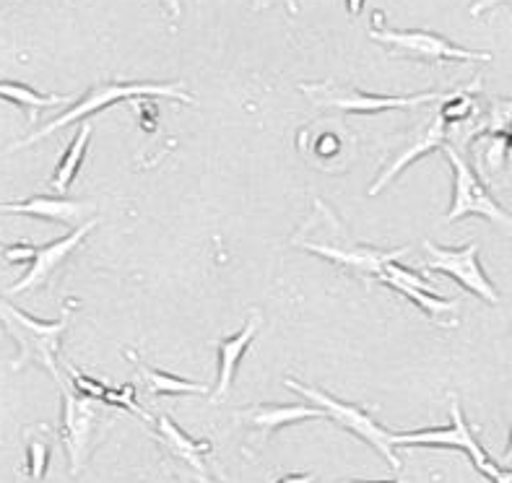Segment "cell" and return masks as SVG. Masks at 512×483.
<instances>
[{"mask_svg": "<svg viewBox=\"0 0 512 483\" xmlns=\"http://www.w3.org/2000/svg\"><path fill=\"white\" fill-rule=\"evenodd\" d=\"M289 245L312 252V255H318V258L338 265L341 271L351 273V276L364 281V284H370V278H380V273L390 263H398V258L411 252V247L377 250V247L370 245H359L346 232V226L338 221L336 213L325 206L320 198H315V211L302 224V229L294 232V237L289 239Z\"/></svg>", "mask_w": 512, "mask_h": 483, "instance_id": "6da1fadb", "label": "cell"}, {"mask_svg": "<svg viewBox=\"0 0 512 483\" xmlns=\"http://www.w3.org/2000/svg\"><path fill=\"white\" fill-rule=\"evenodd\" d=\"M138 97H141V99L143 97H167V99H175V102L195 104V99L190 97L188 91H185V84H149V81H104V84L91 86V89L86 91L84 97L78 99L76 104H71V107H68L65 112H60L55 120H50L47 125H42L37 133H32V136L24 138V141L13 143L11 151H21V149H26V146H32V143L45 141V138H50L55 130L68 128V125L78 123V120H84V123H86V117H91L94 112L107 110V107H112V104H117V102H133V99H138Z\"/></svg>", "mask_w": 512, "mask_h": 483, "instance_id": "7a4b0ae2", "label": "cell"}, {"mask_svg": "<svg viewBox=\"0 0 512 483\" xmlns=\"http://www.w3.org/2000/svg\"><path fill=\"white\" fill-rule=\"evenodd\" d=\"M0 317H3V328L8 330V335L19 343V356L11 364L13 372H21L32 361H37L52 374V380L63 382L65 374L58 364V351L63 333L68 330V317L63 315L55 322L37 320L8 299H3V304H0Z\"/></svg>", "mask_w": 512, "mask_h": 483, "instance_id": "3957f363", "label": "cell"}, {"mask_svg": "<svg viewBox=\"0 0 512 483\" xmlns=\"http://www.w3.org/2000/svg\"><path fill=\"white\" fill-rule=\"evenodd\" d=\"M284 385L289 387V390H294V393L302 395V398H307V403L320 408V411L325 413V419L338 424L341 429H346V432H351L354 437H359L364 445H370L375 452H380V455L388 460L393 471H401V458H398L396 452V432L385 429L370 411H364V408L354 406V403H346V400L333 398L331 393L318 390V387L302 385V382L294 380V377H284Z\"/></svg>", "mask_w": 512, "mask_h": 483, "instance_id": "277c9868", "label": "cell"}, {"mask_svg": "<svg viewBox=\"0 0 512 483\" xmlns=\"http://www.w3.org/2000/svg\"><path fill=\"white\" fill-rule=\"evenodd\" d=\"M58 390L60 403H63L58 437L68 455V471L76 478L89 463L94 442H97L99 424L104 421V403L78 395L65 377L63 382H58Z\"/></svg>", "mask_w": 512, "mask_h": 483, "instance_id": "5b68a950", "label": "cell"}, {"mask_svg": "<svg viewBox=\"0 0 512 483\" xmlns=\"http://www.w3.org/2000/svg\"><path fill=\"white\" fill-rule=\"evenodd\" d=\"M305 97H310L318 107L346 112V115H380L388 110H419L424 104H435L445 99L448 91H422V94H406V97H383V94H367L357 86L346 84H302Z\"/></svg>", "mask_w": 512, "mask_h": 483, "instance_id": "8992f818", "label": "cell"}, {"mask_svg": "<svg viewBox=\"0 0 512 483\" xmlns=\"http://www.w3.org/2000/svg\"><path fill=\"white\" fill-rule=\"evenodd\" d=\"M442 154H445V159L453 167V206H450L448 216H445L442 224H455V221L466 219V216H481V219L500 226L502 232H507L512 237V216L494 200V195L489 193V187L481 182V177L468 164L466 156L458 149H453V146H445Z\"/></svg>", "mask_w": 512, "mask_h": 483, "instance_id": "52a82bcc", "label": "cell"}, {"mask_svg": "<svg viewBox=\"0 0 512 483\" xmlns=\"http://www.w3.org/2000/svg\"><path fill=\"white\" fill-rule=\"evenodd\" d=\"M448 447V450L466 452L468 460L474 463L476 471L484 478L494 481L502 465L494 463L492 455L484 450L474 429L468 424L466 413L461 408L458 395L450 393V424L437 429H416V432H396V447Z\"/></svg>", "mask_w": 512, "mask_h": 483, "instance_id": "ba28073f", "label": "cell"}, {"mask_svg": "<svg viewBox=\"0 0 512 483\" xmlns=\"http://www.w3.org/2000/svg\"><path fill=\"white\" fill-rule=\"evenodd\" d=\"M370 37L388 47L390 55H403V58L424 60V63H489L492 55L489 52L466 50L461 45H453L450 39L442 34L424 32H396L390 26H383V13H375V26L370 29Z\"/></svg>", "mask_w": 512, "mask_h": 483, "instance_id": "9c48e42d", "label": "cell"}, {"mask_svg": "<svg viewBox=\"0 0 512 483\" xmlns=\"http://www.w3.org/2000/svg\"><path fill=\"white\" fill-rule=\"evenodd\" d=\"M154 439L164 455V463L175 473L180 483H221L211 473L206 455L211 452L208 439H193L188 432H182L172 416H156Z\"/></svg>", "mask_w": 512, "mask_h": 483, "instance_id": "30bf717a", "label": "cell"}, {"mask_svg": "<svg viewBox=\"0 0 512 483\" xmlns=\"http://www.w3.org/2000/svg\"><path fill=\"white\" fill-rule=\"evenodd\" d=\"M427 258H424V271L427 273H442V276L453 278L455 284L463 286L466 291L476 294L487 304L497 307L500 304V291L494 289L489 276L481 268L479 260V245L471 242L466 247H440L432 239L422 242Z\"/></svg>", "mask_w": 512, "mask_h": 483, "instance_id": "8fae6325", "label": "cell"}, {"mask_svg": "<svg viewBox=\"0 0 512 483\" xmlns=\"http://www.w3.org/2000/svg\"><path fill=\"white\" fill-rule=\"evenodd\" d=\"M448 136H450V125L445 123V117L440 115V110L422 115V120L411 128L409 141L403 143L401 151L393 156V161H390L388 167L380 172L375 185L370 187V195H377L383 187H388L390 182L396 180L398 174L409 167V164H414L416 159H422V156L432 154V151L437 149L440 151L445 149V146H448Z\"/></svg>", "mask_w": 512, "mask_h": 483, "instance_id": "7c38bea8", "label": "cell"}, {"mask_svg": "<svg viewBox=\"0 0 512 483\" xmlns=\"http://www.w3.org/2000/svg\"><path fill=\"white\" fill-rule=\"evenodd\" d=\"M234 419L247 426V447L260 450L268 445L273 434L284 426L302 424V421L325 419V413L315 406H276V403H260L245 411L234 413ZM328 421V419H325Z\"/></svg>", "mask_w": 512, "mask_h": 483, "instance_id": "4fadbf2b", "label": "cell"}, {"mask_svg": "<svg viewBox=\"0 0 512 483\" xmlns=\"http://www.w3.org/2000/svg\"><path fill=\"white\" fill-rule=\"evenodd\" d=\"M99 224V216L97 219H91L89 224H84L81 229L71 232L68 237L58 239V242H50L45 247H37V255H34V263L29 265V271L16 281L13 286L6 289V297H13V294H24V291H34L39 286H45L55 273L68 263V258L73 255V250H78V245L84 242L86 234Z\"/></svg>", "mask_w": 512, "mask_h": 483, "instance_id": "5bb4252c", "label": "cell"}, {"mask_svg": "<svg viewBox=\"0 0 512 483\" xmlns=\"http://www.w3.org/2000/svg\"><path fill=\"white\" fill-rule=\"evenodd\" d=\"M3 213H19V216H32V219L52 221V224L68 226V229H81L91 219H97V206L94 203H81L71 198H55V195H32L26 200H13L3 203Z\"/></svg>", "mask_w": 512, "mask_h": 483, "instance_id": "9a60e30c", "label": "cell"}, {"mask_svg": "<svg viewBox=\"0 0 512 483\" xmlns=\"http://www.w3.org/2000/svg\"><path fill=\"white\" fill-rule=\"evenodd\" d=\"M260 325H263V315L260 310L250 312V317L245 320L240 330L234 335L221 338L219 346H216V361H219V377H216V393L214 403H219L221 398H227L229 390H232V382L237 377V369H240L242 356L247 354L250 343L255 341Z\"/></svg>", "mask_w": 512, "mask_h": 483, "instance_id": "2e32d148", "label": "cell"}, {"mask_svg": "<svg viewBox=\"0 0 512 483\" xmlns=\"http://www.w3.org/2000/svg\"><path fill=\"white\" fill-rule=\"evenodd\" d=\"M388 289L398 291L401 297H406L409 302H414L424 315H429V320L437 322V325H445V328H458V302H450L437 291L419 289V286H411L406 281H393V278H383L380 281Z\"/></svg>", "mask_w": 512, "mask_h": 483, "instance_id": "e0dca14e", "label": "cell"}, {"mask_svg": "<svg viewBox=\"0 0 512 483\" xmlns=\"http://www.w3.org/2000/svg\"><path fill=\"white\" fill-rule=\"evenodd\" d=\"M128 359L136 364L143 390L149 395H208V387L203 382L182 380V377H175V374L159 372V369L149 367L136 351H128Z\"/></svg>", "mask_w": 512, "mask_h": 483, "instance_id": "ac0fdd59", "label": "cell"}, {"mask_svg": "<svg viewBox=\"0 0 512 483\" xmlns=\"http://www.w3.org/2000/svg\"><path fill=\"white\" fill-rule=\"evenodd\" d=\"M91 133H94V123L86 120V123L76 130V136H73V141L68 143L63 159L58 161V167H55V172H52L50 187L52 190H58L60 198L68 193V187H71L73 180L78 177V169H81V164H84L86 149H89V143H91Z\"/></svg>", "mask_w": 512, "mask_h": 483, "instance_id": "d6986e66", "label": "cell"}, {"mask_svg": "<svg viewBox=\"0 0 512 483\" xmlns=\"http://www.w3.org/2000/svg\"><path fill=\"white\" fill-rule=\"evenodd\" d=\"M0 99L16 104L19 110L26 112V117H29L32 123L37 120L39 110L60 107V104L71 102V97H65V94H42V91H34L32 86L19 84V81H3V84H0Z\"/></svg>", "mask_w": 512, "mask_h": 483, "instance_id": "ffe728a7", "label": "cell"}, {"mask_svg": "<svg viewBox=\"0 0 512 483\" xmlns=\"http://www.w3.org/2000/svg\"><path fill=\"white\" fill-rule=\"evenodd\" d=\"M50 426H37L26 432V473L34 483L45 478L50 465Z\"/></svg>", "mask_w": 512, "mask_h": 483, "instance_id": "44dd1931", "label": "cell"}, {"mask_svg": "<svg viewBox=\"0 0 512 483\" xmlns=\"http://www.w3.org/2000/svg\"><path fill=\"white\" fill-rule=\"evenodd\" d=\"M341 151H344V141L336 133H323V136H318V143L312 146V156H320V159H333Z\"/></svg>", "mask_w": 512, "mask_h": 483, "instance_id": "7402d4cb", "label": "cell"}, {"mask_svg": "<svg viewBox=\"0 0 512 483\" xmlns=\"http://www.w3.org/2000/svg\"><path fill=\"white\" fill-rule=\"evenodd\" d=\"M34 255H37V247L32 242H16V245H8L3 250V260L6 263H34Z\"/></svg>", "mask_w": 512, "mask_h": 483, "instance_id": "603a6c76", "label": "cell"}, {"mask_svg": "<svg viewBox=\"0 0 512 483\" xmlns=\"http://www.w3.org/2000/svg\"><path fill=\"white\" fill-rule=\"evenodd\" d=\"M279 483H315V476L312 473H289Z\"/></svg>", "mask_w": 512, "mask_h": 483, "instance_id": "cb8c5ba5", "label": "cell"}, {"mask_svg": "<svg viewBox=\"0 0 512 483\" xmlns=\"http://www.w3.org/2000/svg\"><path fill=\"white\" fill-rule=\"evenodd\" d=\"M502 468H510L512 471V429H510V439H507V450L502 455Z\"/></svg>", "mask_w": 512, "mask_h": 483, "instance_id": "d4e9b609", "label": "cell"}, {"mask_svg": "<svg viewBox=\"0 0 512 483\" xmlns=\"http://www.w3.org/2000/svg\"><path fill=\"white\" fill-rule=\"evenodd\" d=\"M341 483H406L403 478H396V481H341Z\"/></svg>", "mask_w": 512, "mask_h": 483, "instance_id": "484cf974", "label": "cell"}]
</instances>
